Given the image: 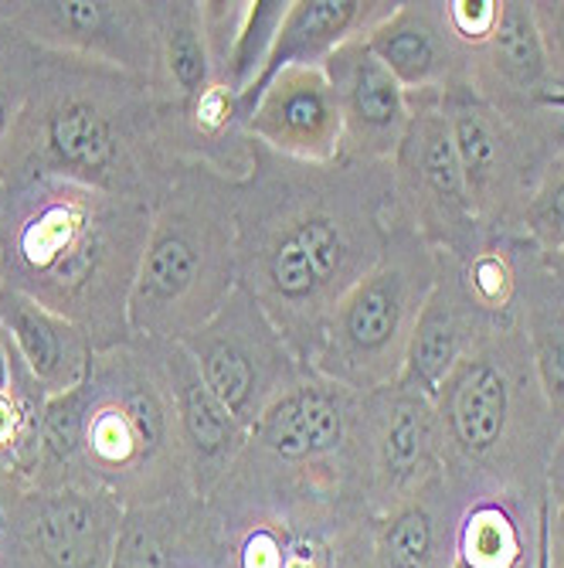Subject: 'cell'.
<instances>
[{
  "instance_id": "6da1fadb",
  "label": "cell",
  "mask_w": 564,
  "mask_h": 568,
  "mask_svg": "<svg viewBox=\"0 0 564 568\" xmlns=\"http://www.w3.org/2000/svg\"><path fill=\"white\" fill-rule=\"evenodd\" d=\"M391 212V164H302L255 143L252 174L235 184L238 286L266 310L302 368L334 306L381 260Z\"/></svg>"
},
{
  "instance_id": "7a4b0ae2",
  "label": "cell",
  "mask_w": 564,
  "mask_h": 568,
  "mask_svg": "<svg viewBox=\"0 0 564 568\" xmlns=\"http://www.w3.org/2000/svg\"><path fill=\"white\" fill-rule=\"evenodd\" d=\"M28 484L106 490L123 507L194 494L164 341L95 351L89 375L48 398Z\"/></svg>"
},
{
  "instance_id": "3957f363",
  "label": "cell",
  "mask_w": 564,
  "mask_h": 568,
  "mask_svg": "<svg viewBox=\"0 0 564 568\" xmlns=\"http://www.w3.org/2000/svg\"><path fill=\"white\" fill-rule=\"evenodd\" d=\"M150 212L143 201L65 178L11 181L0 283L75 324L95 351L130 344V296Z\"/></svg>"
},
{
  "instance_id": "277c9868",
  "label": "cell",
  "mask_w": 564,
  "mask_h": 568,
  "mask_svg": "<svg viewBox=\"0 0 564 568\" xmlns=\"http://www.w3.org/2000/svg\"><path fill=\"white\" fill-rule=\"evenodd\" d=\"M174 171L164 106L146 79L41 51L8 184L65 178L153 209Z\"/></svg>"
},
{
  "instance_id": "5b68a950",
  "label": "cell",
  "mask_w": 564,
  "mask_h": 568,
  "mask_svg": "<svg viewBox=\"0 0 564 568\" xmlns=\"http://www.w3.org/2000/svg\"><path fill=\"white\" fill-rule=\"evenodd\" d=\"M238 290L235 184L184 164L150 212V239L130 296L140 341H181Z\"/></svg>"
},
{
  "instance_id": "8992f818",
  "label": "cell",
  "mask_w": 564,
  "mask_h": 568,
  "mask_svg": "<svg viewBox=\"0 0 564 568\" xmlns=\"http://www.w3.org/2000/svg\"><path fill=\"white\" fill-rule=\"evenodd\" d=\"M544 402L517 317L493 324L452 368L435 395L445 436V477L463 490H531L517 487L521 408Z\"/></svg>"
},
{
  "instance_id": "52a82bcc",
  "label": "cell",
  "mask_w": 564,
  "mask_h": 568,
  "mask_svg": "<svg viewBox=\"0 0 564 568\" xmlns=\"http://www.w3.org/2000/svg\"><path fill=\"white\" fill-rule=\"evenodd\" d=\"M435 276L439 252L391 215L381 260L334 306L310 368L361 395L394 385Z\"/></svg>"
},
{
  "instance_id": "ba28073f",
  "label": "cell",
  "mask_w": 564,
  "mask_h": 568,
  "mask_svg": "<svg viewBox=\"0 0 564 568\" xmlns=\"http://www.w3.org/2000/svg\"><path fill=\"white\" fill-rule=\"evenodd\" d=\"M408 102H412V120L391 158V215L435 252L466 263L490 239L473 215L452 126L442 110V92H419L408 95Z\"/></svg>"
},
{
  "instance_id": "9c48e42d",
  "label": "cell",
  "mask_w": 564,
  "mask_h": 568,
  "mask_svg": "<svg viewBox=\"0 0 564 568\" xmlns=\"http://www.w3.org/2000/svg\"><path fill=\"white\" fill-rule=\"evenodd\" d=\"M177 344L194 357L204 385L248 433L306 372L266 310L242 286L208 324H201Z\"/></svg>"
},
{
  "instance_id": "30bf717a",
  "label": "cell",
  "mask_w": 564,
  "mask_h": 568,
  "mask_svg": "<svg viewBox=\"0 0 564 568\" xmlns=\"http://www.w3.org/2000/svg\"><path fill=\"white\" fill-rule=\"evenodd\" d=\"M0 24L51 55L157 75V0H0Z\"/></svg>"
},
{
  "instance_id": "8fae6325",
  "label": "cell",
  "mask_w": 564,
  "mask_h": 568,
  "mask_svg": "<svg viewBox=\"0 0 564 568\" xmlns=\"http://www.w3.org/2000/svg\"><path fill=\"white\" fill-rule=\"evenodd\" d=\"M11 568H113L123 504L92 487H0Z\"/></svg>"
},
{
  "instance_id": "7c38bea8",
  "label": "cell",
  "mask_w": 564,
  "mask_h": 568,
  "mask_svg": "<svg viewBox=\"0 0 564 568\" xmlns=\"http://www.w3.org/2000/svg\"><path fill=\"white\" fill-rule=\"evenodd\" d=\"M361 398V392L306 368L302 378L263 412L245 446L276 467L334 477L361 494V470H357Z\"/></svg>"
},
{
  "instance_id": "4fadbf2b",
  "label": "cell",
  "mask_w": 564,
  "mask_h": 568,
  "mask_svg": "<svg viewBox=\"0 0 564 568\" xmlns=\"http://www.w3.org/2000/svg\"><path fill=\"white\" fill-rule=\"evenodd\" d=\"M357 470L375 518L442 477L445 436L435 402L398 382L368 392L357 429Z\"/></svg>"
},
{
  "instance_id": "5bb4252c",
  "label": "cell",
  "mask_w": 564,
  "mask_h": 568,
  "mask_svg": "<svg viewBox=\"0 0 564 568\" xmlns=\"http://www.w3.org/2000/svg\"><path fill=\"white\" fill-rule=\"evenodd\" d=\"M365 38L347 41L324 62L343 120L340 158L391 164L412 120V102Z\"/></svg>"
},
{
  "instance_id": "9a60e30c",
  "label": "cell",
  "mask_w": 564,
  "mask_h": 568,
  "mask_svg": "<svg viewBox=\"0 0 564 568\" xmlns=\"http://www.w3.org/2000/svg\"><path fill=\"white\" fill-rule=\"evenodd\" d=\"M266 150L302 164H330L343 150V120L324 65L283 69L245 123Z\"/></svg>"
},
{
  "instance_id": "2e32d148",
  "label": "cell",
  "mask_w": 564,
  "mask_h": 568,
  "mask_svg": "<svg viewBox=\"0 0 564 568\" xmlns=\"http://www.w3.org/2000/svg\"><path fill=\"white\" fill-rule=\"evenodd\" d=\"M493 324H503V321H490L473 303L463 283V273H459V260L439 252V276L416 321L412 341H408L398 385L435 402L452 368L470 354V347Z\"/></svg>"
},
{
  "instance_id": "e0dca14e",
  "label": "cell",
  "mask_w": 564,
  "mask_h": 568,
  "mask_svg": "<svg viewBox=\"0 0 564 568\" xmlns=\"http://www.w3.org/2000/svg\"><path fill=\"white\" fill-rule=\"evenodd\" d=\"M113 568H225V545L208 500L187 494L123 507Z\"/></svg>"
},
{
  "instance_id": "ac0fdd59",
  "label": "cell",
  "mask_w": 564,
  "mask_h": 568,
  "mask_svg": "<svg viewBox=\"0 0 564 568\" xmlns=\"http://www.w3.org/2000/svg\"><path fill=\"white\" fill-rule=\"evenodd\" d=\"M483 99L510 113L541 110L537 102L554 92L544 38L534 18V4L500 0V18L486 44L470 51L466 79Z\"/></svg>"
},
{
  "instance_id": "d6986e66",
  "label": "cell",
  "mask_w": 564,
  "mask_h": 568,
  "mask_svg": "<svg viewBox=\"0 0 564 568\" xmlns=\"http://www.w3.org/2000/svg\"><path fill=\"white\" fill-rule=\"evenodd\" d=\"M365 41L408 95L442 92L466 79L470 55L449 28L445 4H394Z\"/></svg>"
},
{
  "instance_id": "ffe728a7",
  "label": "cell",
  "mask_w": 564,
  "mask_h": 568,
  "mask_svg": "<svg viewBox=\"0 0 564 568\" xmlns=\"http://www.w3.org/2000/svg\"><path fill=\"white\" fill-rule=\"evenodd\" d=\"M164 361H167L174 398H177L191 490L201 500H208V494L225 480V474L242 456L248 443V429L222 405V398L204 385L194 357L177 341H164Z\"/></svg>"
},
{
  "instance_id": "44dd1931",
  "label": "cell",
  "mask_w": 564,
  "mask_h": 568,
  "mask_svg": "<svg viewBox=\"0 0 564 568\" xmlns=\"http://www.w3.org/2000/svg\"><path fill=\"white\" fill-rule=\"evenodd\" d=\"M391 11L394 4H384V0H293L279 24V34H276V44L269 51L263 75L238 99L245 123H248V113L255 110V102H259V95L266 92V85L283 69L324 65L347 41L371 34V28H378Z\"/></svg>"
},
{
  "instance_id": "7402d4cb",
  "label": "cell",
  "mask_w": 564,
  "mask_h": 568,
  "mask_svg": "<svg viewBox=\"0 0 564 568\" xmlns=\"http://www.w3.org/2000/svg\"><path fill=\"white\" fill-rule=\"evenodd\" d=\"M506 245L517 270V324L541 395L564 429V286L524 235H506Z\"/></svg>"
},
{
  "instance_id": "603a6c76",
  "label": "cell",
  "mask_w": 564,
  "mask_h": 568,
  "mask_svg": "<svg viewBox=\"0 0 564 568\" xmlns=\"http://www.w3.org/2000/svg\"><path fill=\"white\" fill-rule=\"evenodd\" d=\"M544 490H476L455 525L449 568H534L541 500L524 510L521 497Z\"/></svg>"
},
{
  "instance_id": "cb8c5ba5",
  "label": "cell",
  "mask_w": 564,
  "mask_h": 568,
  "mask_svg": "<svg viewBox=\"0 0 564 568\" xmlns=\"http://www.w3.org/2000/svg\"><path fill=\"white\" fill-rule=\"evenodd\" d=\"M0 327H4L48 398L72 392L89 375L95 354L92 341L65 317L51 314V310L4 283H0Z\"/></svg>"
},
{
  "instance_id": "d4e9b609",
  "label": "cell",
  "mask_w": 564,
  "mask_h": 568,
  "mask_svg": "<svg viewBox=\"0 0 564 568\" xmlns=\"http://www.w3.org/2000/svg\"><path fill=\"white\" fill-rule=\"evenodd\" d=\"M463 494L445 474L416 497L394 504L375 518V568H449L455 525L463 507L452 510V497Z\"/></svg>"
},
{
  "instance_id": "484cf974",
  "label": "cell",
  "mask_w": 564,
  "mask_h": 568,
  "mask_svg": "<svg viewBox=\"0 0 564 568\" xmlns=\"http://www.w3.org/2000/svg\"><path fill=\"white\" fill-rule=\"evenodd\" d=\"M201 0H157V75L153 92L167 110L184 113L215 89Z\"/></svg>"
},
{
  "instance_id": "4316f807",
  "label": "cell",
  "mask_w": 564,
  "mask_h": 568,
  "mask_svg": "<svg viewBox=\"0 0 564 568\" xmlns=\"http://www.w3.org/2000/svg\"><path fill=\"white\" fill-rule=\"evenodd\" d=\"M41 72V48L0 24V181H8L18 161L21 126Z\"/></svg>"
},
{
  "instance_id": "83f0119b",
  "label": "cell",
  "mask_w": 564,
  "mask_h": 568,
  "mask_svg": "<svg viewBox=\"0 0 564 568\" xmlns=\"http://www.w3.org/2000/svg\"><path fill=\"white\" fill-rule=\"evenodd\" d=\"M289 4L293 0H245V14L238 24V38L232 48V62H228L222 89H228L242 99L255 85V79L263 75V69L269 62V51L276 44L279 24H283Z\"/></svg>"
},
{
  "instance_id": "f1b7e54d",
  "label": "cell",
  "mask_w": 564,
  "mask_h": 568,
  "mask_svg": "<svg viewBox=\"0 0 564 568\" xmlns=\"http://www.w3.org/2000/svg\"><path fill=\"white\" fill-rule=\"evenodd\" d=\"M521 235L541 252L564 248V146L551 158L524 204Z\"/></svg>"
},
{
  "instance_id": "f546056e",
  "label": "cell",
  "mask_w": 564,
  "mask_h": 568,
  "mask_svg": "<svg viewBox=\"0 0 564 568\" xmlns=\"http://www.w3.org/2000/svg\"><path fill=\"white\" fill-rule=\"evenodd\" d=\"M445 18H449L455 41L463 44L470 55V51L486 44V38L493 34L496 18H500V0H449Z\"/></svg>"
},
{
  "instance_id": "4dcf8cb0",
  "label": "cell",
  "mask_w": 564,
  "mask_h": 568,
  "mask_svg": "<svg viewBox=\"0 0 564 568\" xmlns=\"http://www.w3.org/2000/svg\"><path fill=\"white\" fill-rule=\"evenodd\" d=\"M534 18H537L541 38H544L554 85L564 89V0H537Z\"/></svg>"
},
{
  "instance_id": "1f68e13d",
  "label": "cell",
  "mask_w": 564,
  "mask_h": 568,
  "mask_svg": "<svg viewBox=\"0 0 564 568\" xmlns=\"http://www.w3.org/2000/svg\"><path fill=\"white\" fill-rule=\"evenodd\" d=\"M541 528H544V561L547 568H564V507L541 500Z\"/></svg>"
},
{
  "instance_id": "d6a6232c",
  "label": "cell",
  "mask_w": 564,
  "mask_h": 568,
  "mask_svg": "<svg viewBox=\"0 0 564 568\" xmlns=\"http://www.w3.org/2000/svg\"><path fill=\"white\" fill-rule=\"evenodd\" d=\"M544 497L551 504H561L564 507V429L547 456V470H544Z\"/></svg>"
},
{
  "instance_id": "836d02e7",
  "label": "cell",
  "mask_w": 564,
  "mask_h": 568,
  "mask_svg": "<svg viewBox=\"0 0 564 568\" xmlns=\"http://www.w3.org/2000/svg\"><path fill=\"white\" fill-rule=\"evenodd\" d=\"M544 255V263H547V270L557 276V283L564 286V252H541Z\"/></svg>"
},
{
  "instance_id": "e575fe53",
  "label": "cell",
  "mask_w": 564,
  "mask_h": 568,
  "mask_svg": "<svg viewBox=\"0 0 564 568\" xmlns=\"http://www.w3.org/2000/svg\"><path fill=\"white\" fill-rule=\"evenodd\" d=\"M537 106H544V110H551V113H561L564 116V89H554V92H547Z\"/></svg>"
},
{
  "instance_id": "d590c367",
  "label": "cell",
  "mask_w": 564,
  "mask_h": 568,
  "mask_svg": "<svg viewBox=\"0 0 564 568\" xmlns=\"http://www.w3.org/2000/svg\"><path fill=\"white\" fill-rule=\"evenodd\" d=\"M0 568H11V548H8V528H4V510H0Z\"/></svg>"
},
{
  "instance_id": "8d00e7d4",
  "label": "cell",
  "mask_w": 564,
  "mask_h": 568,
  "mask_svg": "<svg viewBox=\"0 0 564 568\" xmlns=\"http://www.w3.org/2000/svg\"><path fill=\"white\" fill-rule=\"evenodd\" d=\"M4 209H8V181H0V232H4Z\"/></svg>"
},
{
  "instance_id": "74e56055",
  "label": "cell",
  "mask_w": 564,
  "mask_h": 568,
  "mask_svg": "<svg viewBox=\"0 0 564 568\" xmlns=\"http://www.w3.org/2000/svg\"><path fill=\"white\" fill-rule=\"evenodd\" d=\"M534 568H547V561H544V528L537 531V565Z\"/></svg>"
},
{
  "instance_id": "f35d334b",
  "label": "cell",
  "mask_w": 564,
  "mask_h": 568,
  "mask_svg": "<svg viewBox=\"0 0 564 568\" xmlns=\"http://www.w3.org/2000/svg\"><path fill=\"white\" fill-rule=\"evenodd\" d=\"M557 252H564V248H557Z\"/></svg>"
}]
</instances>
